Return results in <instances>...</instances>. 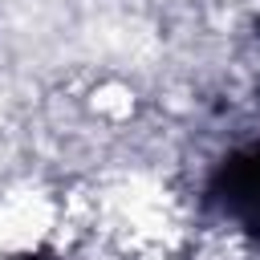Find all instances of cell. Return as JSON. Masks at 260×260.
<instances>
[{
	"label": "cell",
	"mask_w": 260,
	"mask_h": 260,
	"mask_svg": "<svg viewBox=\"0 0 260 260\" xmlns=\"http://www.w3.org/2000/svg\"><path fill=\"white\" fill-rule=\"evenodd\" d=\"M207 203L240 232L260 240V138L228 146L207 175Z\"/></svg>",
	"instance_id": "6da1fadb"
},
{
	"label": "cell",
	"mask_w": 260,
	"mask_h": 260,
	"mask_svg": "<svg viewBox=\"0 0 260 260\" xmlns=\"http://www.w3.org/2000/svg\"><path fill=\"white\" fill-rule=\"evenodd\" d=\"M20 260H49V256H20Z\"/></svg>",
	"instance_id": "7a4b0ae2"
}]
</instances>
